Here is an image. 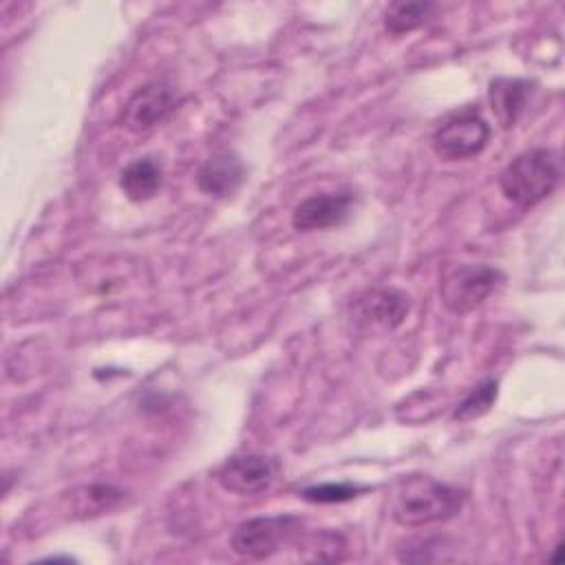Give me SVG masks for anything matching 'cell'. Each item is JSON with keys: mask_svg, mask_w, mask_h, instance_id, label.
Listing matches in <instances>:
<instances>
[{"mask_svg": "<svg viewBox=\"0 0 565 565\" xmlns=\"http://www.w3.org/2000/svg\"><path fill=\"white\" fill-rule=\"evenodd\" d=\"M466 494L426 475L402 477L391 492V516L404 527H422L457 516Z\"/></svg>", "mask_w": 565, "mask_h": 565, "instance_id": "cell-1", "label": "cell"}, {"mask_svg": "<svg viewBox=\"0 0 565 565\" xmlns=\"http://www.w3.org/2000/svg\"><path fill=\"white\" fill-rule=\"evenodd\" d=\"M561 157L550 148H532L514 157L499 177L503 196L516 207H534L545 201L561 181Z\"/></svg>", "mask_w": 565, "mask_h": 565, "instance_id": "cell-2", "label": "cell"}, {"mask_svg": "<svg viewBox=\"0 0 565 565\" xmlns=\"http://www.w3.org/2000/svg\"><path fill=\"white\" fill-rule=\"evenodd\" d=\"M503 282V274L492 265H452L439 280L441 305L452 313H470Z\"/></svg>", "mask_w": 565, "mask_h": 565, "instance_id": "cell-3", "label": "cell"}, {"mask_svg": "<svg viewBox=\"0 0 565 565\" xmlns=\"http://www.w3.org/2000/svg\"><path fill=\"white\" fill-rule=\"evenodd\" d=\"M302 532V519L296 514L256 516L238 523L232 532V550L252 561L274 556L285 543L294 541Z\"/></svg>", "mask_w": 565, "mask_h": 565, "instance_id": "cell-4", "label": "cell"}, {"mask_svg": "<svg viewBox=\"0 0 565 565\" xmlns=\"http://www.w3.org/2000/svg\"><path fill=\"white\" fill-rule=\"evenodd\" d=\"M411 298L395 287L362 291L351 305L353 327L366 335H382L397 329L408 316Z\"/></svg>", "mask_w": 565, "mask_h": 565, "instance_id": "cell-5", "label": "cell"}, {"mask_svg": "<svg viewBox=\"0 0 565 565\" xmlns=\"http://www.w3.org/2000/svg\"><path fill=\"white\" fill-rule=\"evenodd\" d=\"M490 141V124L477 110H461L435 128L430 146L446 161L470 159Z\"/></svg>", "mask_w": 565, "mask_h": 565, "instance_id": "cell-6", "label": "cell"}, {"mask_svg": "<svg viewBox=\"0 0 565 565\" xmlns=\"http://www.w3.org/2000/svg\"><path fill=\"white\" fill-rule=\"evenodd\" d=\"M278 461L267 455H236L216 470V481L223 490L249 497L265 492L278 477Z\"/></svg>", "mask_w": 565, "mask_h": 565, "instance_id": "cell-7", "label": "cell"}, {"mask_svg": "<svg viewBox=\"0 0 565 565\" xmlns=\"http://www.w3.org/2000/svg\"><path fill=\"white\" fill-rule=\"evenodd\" d=\"M177 97L174 90L163 84V82H148L139 86L126 102L124 113H121V124L130 132H146L161 121L174 110Z\"/></svg>", "mask_w": 565, "mask_h": 565, "instance_id": "cell-8", "label": "cell"}, {"mask_svg": "<svg viewBox=\"0 0 565 565\" xmlns=\"http://www.w3.org/2000/svg\"><path fill=\"white\" fill-rule=\"evenodd\" d=\"M353 205L351 192H320L302 199L291 212V225L298 232L329 230L342 225Z\"/></svg>", "mask_w": 565, "mask_h": 565, "instance_id": "cell-9", "label": "cell"}, {"mask_svg": "<svg viewBox=\"0 0 565 565\" xmlns=\"http://www.w3.org/2000/svg\"><path fill=\"white\" fill-rule=\"evenodd\" d=\"M534 95V82L521 77H497L490 82L488 102L503 130H510L525 115Z\"/></svg>", "mask_w": 565, "mask_h": 565, "instance_id": "cell-10", "label": "cell"}, {"mask_svg": "<svg viewBox=\"0 0 565 565\" xmlns=\"http://www.w3.org/2000/svg\"><path fill=\"white\" fill-rule=\"evenodd\" d=\"M245 166L232 150H221L207 157L196 170V188L207 196H230L243 183Z\"/></svg>", "mask_w": 565, "mask_h": 565, "instance_id": "cell-11", "label": "cell"}, {"mask_svg": "<svg viewBox=\"0 0 565 565\" xmlns=\"http://www.w3.org/2000/svg\"><path fill=\"white\" fill-rule=\"evenodd\" d=\"M161 185H163V170L159 161H154L152 157L135 159L119 174V188L135 203L150 201L161 190Z\"/></svg>", "mask_w": 565, "mask_h": 565, "instance_id": "cell-12", "label": "cell"}, {"mask_svg": "<svg viewBox=\"0 0 565 565\" xmlns=\"http://www.w3.org/2000/svg\"><path fill=\"white\" fill-rule=\"evenodd\" d=\"M437 4L433 2H393L384 13V29L393 35H402L426 24Z\"/></svg>", "mask_w": 565, "mask_h": 565, "instance_id": "cell-13", "label": "cell"}, {"mask_svg": "<svg viewBox=\"0 0 565 565\" xmlns=\"http://www.w3.org/2000/svg\"><path fill=\"white\" fill-rule=\"evenodd\" d=\"M121 490L113 488V486H82L77 490L71 492V512L75 516H93V514H102L106 510H110L113 505H117L121 501Z\"/></svg>", "mask_w": 565, "mask_h": 565, "instance_id": "cell-14", "label": "cell"}, {"mask_svg": "<svg viewBox=\"0 0 565 565\" xmlns=\"http://www.w3.org/2000/svg\"><path fill=\"white\" fill-rule=\"evenodd\" d=\"M497 393H499V384L497 380H486L479 386H475L452 411V419L455 422H472L481 415H486L492 404L497 402Z\"/></svg>", "mask_w": 565, "mask_h": 565, "instance_id": "cell-15", "label": "cell"}, {"mask_svg": "<svg viewBox=\"0 0 565 565\" xmlns=\"http://www.w3.org/2000/svg\"><path fill=\"white\" fill-rule=\"evenodd\" d=\"M360 486L355 483H320V486H309L305 490H300V497L305 501L311 503H342V501H351L360 494Z\"/></svg>", "mask_w": 565, "mask_h": 565, "instance_id": "cell-16", "label": "cell"}]
</instances>
